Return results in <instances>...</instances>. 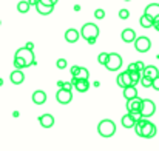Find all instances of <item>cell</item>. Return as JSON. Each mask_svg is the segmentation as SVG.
<instances>
[{
    "label": "cell",
    "instance_id": "obj_1",
    "mask_svg": "<svg viewBox=\"0 0 159 151\" xmlns=\"http://www.w3.org/2000/svg\"><path fill=\"white\" fill-rule=\"evenodd\" d=\"M133 128H134V131H136V134H138L139 137L152 139V137L156 136V125L152 123V122H150L148 119H145V117H142L141 120H138Z\"/></svg>",
    "mask_w": 159,
    "mask_h": 151
},
{
    "label": "cell",
    "instance_id": "obj_2",
    "mask_svg": "<svg viewBox=\"0 0 159 151\" xmlns=\"http://www.w3.org/2000/svg\"><path fill=\"white\" fill-rule=\"evenodd\" d=\"M98 131H99V134L102 137H111L116 133V123L113 120H110V119H104V120L99 122Z\"/></svg>",
    "mask_w": 159,
    "mask_h": 151
},
{
    "label": "cell",
    "instance_id": "obj_3",
    "mask_svg": "<svg viewBox=\"0 0 159 151\" xmlns=\"http://www.w3.org/2000/svg\"><path fill=\"white\" fill-rule=\"evenodd\" d=\"M79 33L82 34V37L85 40H88V39H98L99 37V26L94 25V23H85V25H82V29Z\"/></svg>",
    "mask_w": 159,
    "mask_h": 151
},
{
    "label": "cell",
    "instance_id": "obj_4",
    "mask_svg": "<svg viewBox=\"0 0 159 151\" xmlns=\"http://www.w3.org/2000/svg\"><path fill=\"white\" fill-rule=\"evenodd\" d=\"M104 66H105L108 71H117V69H120V66H122V57H120V54L110 52L108 54V60H107V63Z\"/></svg>",
    "mask_w": 159,
    "mask_h": 151
},
{
    "label": "cell",
    "instance_id": "obj_5",
    "mask_svg": "<svg viewBox=\"0 0 159 151\" xmlns=\"http://www.w3.org/2000/svg\"><path fill=\"white\" fill-rule=\"evenodd\" d=\"M134 48L138 52H148L150 48H152V40L148 39V37H145V36H141V37H136L134 39Z\"/></svg>",
    "mask_w": 159,
    "mask_h": 151
},
{
    "label": "cell",
    "instance_id": "obj_6",
    "mask_svg": "<svg viewBox=\"0 0 159 151\" xmlns=\"http://www.w3.org/2000/svg\"><path fill=\"white\" fill-rule=\"evenodd\" d=\"M16 57H20L25 60L26 66H31L34 63V50H28V48H19L16 51Z\"/></svg>",
    "mask_w": 159,
    "mask_h": 151
},
{
    "label": "cell",
    "instance_id": "obj_7",
    "mask_svg": "<svg viewBox=\"0 0 159 151\" xmlns=\"http://www.w3.org/2000/svg\"><path fill=\"white\" fill-rule=\"evenodd\" d=\"M155 111H156L155 102L150 100V99H144L142 100V105H141V114H142V117L148 119V117H152L155 114Z\"/></svg>",
    "mask_w": 159,
    "mask_h": 151
},
{
    "label": "cell",
    "instance_id": "obj_8",
    "mask_svg": "<svg viewBox=\"0 0 159 151\" xmlns=\"http://www.w3.org/2000/svg\"><path fill=\"white\" fill-rule=\"evenodd\" d=\"M56 100L62 105H68L70 102L73 100V91L65 90V88H59L56 93Z\"/></svg>",
    "mask_w": 159,
    "mask_h": 151
},
{
    "label": "cell",
    "instance_id": "obj_9",
    "mask_svg": "<svg viewBox=\"0 0 159 151\" xmlns=\"http://www.w3.org/2000/svg\"><path fill=\"white\" fill-rule=\"evenodd\" d=\"M71 83H73V87L79 91V93H87L88 90H90V82H88V79H71Z\"/></svg>",
    "mask_w": 159,
    "mask_h": 151
},
{
    "label": "cell",
    "instance_id": "obj_10",
    "mask_svg": "<svg viewBox=\"0 0 159 151\" xmlns=\"http://www.w3.org/2000/svg\"><path fill=\"white\" fill-rule=\"evenodd\" d=\"M141 105H142V99L139 96L127 99V111H141Z\"/></svg>",
    "mask_w": 159,
    "mask_h": 151
},
{
    "label": "cell",
    "instance_id": "obj_11",
    "mask_svg": "<svg viewBox=\"0 0 159 151\" xmlns=\"http://www.w3.org/2000/svg\"><path fill=\"white\" fill-rule=\"evenodd\" d=\"M116 83H117L120 88H125V87L131 85V80H130V76H128V71H122V73L116 77Z\"/></svg>",
    "mask_w": 159,
    "mask_h": 151
},
{
    "label": "cell",
    "instance_id": "obj_12",
    "mask_svg": "<svg viewBox=\"0 0 159 151\" xmlns=\"http://www.w3.org/2000/svg\"><path fill=\"white\" fill-rule=\"evenodd\" d=\"M79 37H80V33H79L77 29H74V28H70V29H66V33H65V40H66L68 43H76V42L79 40Z\"/></svg>",
    "mask_w": 159,
    "mask_h": 151
},
{
    "label": "cell",
    "instance_id": "obj_13",
    "mask_svg": "<svg viewBox=\"0 0 159 151\" xmlns=\"http://www.w3.org/2000/svg\"><path fill=\"white\" fill-rule=\"evenodd\" d=\"M9 79H11V82H12L14 85H22V83L25 82V74L22 73V69H14V71L11 73Z\"/></svg>",
    "mask_w": 159,
    "mask_h": 151
},
{
    "label": "cell",
    "instance_id": "obj_14",
    "mask_svg": "<svg viewBox=\"0 0 159 151\" xmlns=\"http://www.w3.org/2000/svg\"><path fill=\"white\" fill-rule=\"evenodd\" d=\"M141 74L142 76H145V77H148V79H155L156 76H159V69L155 66V65H148V66H145L142 71H141Z\"/></svg>",
    "mask_w": 159,
    "mask_h": 151
},
{
    "label": "cell",
    "instance_id": "obj_15",
    "mask_svg": "<svg viewBox=\"0 0 159 151\" xmlns=\"http://www.w3.org/2000/svg\"><path fill=\"white\" fill-rule=\"evenodd\" d=\"M31 99H33V102H34L36 105H43V103L47 102V93L42 91V90H37V91L33 93Z\"/></svg>",
    "mask_w": 159,
    "mask_h": 151
},
{
    "label": "cell",
    "instance_id": "obj_16",
    "mask_svg": "<svg viewBox=\"0 0 159 151\" xmlns=\"http://www.w3.org/2000/svg\"><path fill=\"white\" fill-rule=\"evenodd\" d=\"M120 37H122V40H124L125 43H133V42H134V39H136V33H134V29L127 28V29H124V31H122Z\"/></svg>",
    "mask_w": 159,
    "mask_h": 151
},
{
    "label": "cell",
    "instance_id": "obj_17",
    "mask_svg": "<svg viewBox=\"0 0 159 151\" xmlns=\"http://www.w3.org/2000/svg\"><path fill=\"white\" fill-rule=\"evenodd\" d=\"M34 8H36V9H37V12H39V14H42V16H50V14L54 11L53 5H43V3H40V2H37V5H36Z\"/></svg>",
    "mask_w": 159,
    "mask_h": 151
},
{
    "label": "cell",
    "instance_id": "obj_18",
    "mask_svg": "<svg viewBox=\"0 0 159 151\" xmlns=\"http://www.w3.org/2000/svg\"><path fill=\"white\" fill-rule=\"evenodd\" d=\"M39 122H40V125H42L43 128H51L54 125L53 114H42V116L39 117Z\"/></svg>",
    "mask_w": 159,
    "mask_h": 151
},
{
    "label": "cell",
    "instance_id": "obj_19",
    "mask_svg": "<svg viewBox=\"0 0 159 151\" xmlns=\"http://www.w3.org/2000/svg\"><path fill=\"white\" fill-rule=\"evenodd\" d=\"M144 14H147V16H148V17H152V19L158 17L159 16V3H150V5L145 8Z\"/></svg>",
    "mask_w": 159,
    "mask_h": 151
},
{
    "label": "cell",
    "instance_id": "obj_20",
    "mask_svg": "<svg viewBox=\"0 0 159 151\" xmlns=\"http://www.w3.org/2000/svg\"><path fill=\"white\" fill-rule=\"evenodd\" d=\"M138 96V90L134 85H128L124 88V97L125 99H131V97H136Z\"/></svg>",
    "mask_w": 159,
    "mask_h": 151
},
{
    "label": "cell",
    "instance_id": "obj_21",
    "mask_svg": "<svg viewBox=\"0 0 159 151\" xmlns=\"http://www.w3.org/2000/svg\"><path fill=\"white\" fill-rule=\"evenodd\" d=\"M139 23L142 28H153V19L148 17L147 14H142V17L139 19Z\"/></svg>",
    "mask_w": 159,
    "mask_h": 151
},
{
    "label": "cell",
    "instance_id": "obj_22",
    "mask_svg": "<svg viewBox=\"0 0 159 151\" xmlns=\"http://www.w3.org/2000/svg\"><path fill=\"white\" fill-rule=\"evenodd\" d=\"M120 123H122V127H124V128H127V130H131V128L134 127V123H136V122H134V120L130 117V114H125V116L122 117Z\"/></svg>",
    "mask_w": 159,
    "mask_h": 151
},
{
    "label": "cell",
    "instance_id": "obj_23",
    "mask_svg": "<svg viewBox=\"0 0 159 151\" xmlns=\"http://www.w3.org/2000/svg\"><path fill=\"white\" fill-rule=\"evenodd\" d=\"M30 5H28V2L26 0H20L19 3H17V11L19 12H22V14H26L28 11H30Z\"/></svg>",
    "mask_w": 159,
    "mask_h": 151
},
{
    "label": "cell",
    "instance_id": "obj_24",
    "mask_svg": "<svg viewBox=\"0 0 159 151\" xmlns=\"http://www.w3.org/2000/svg\"><path fill=\"white\" fill-rule=\"evenodd\" d=\"M90 77V73H88V69L87 68H84V66H79V71H77V74L73 77V79H88Z\"/></svg>",
    "mask_w": 159,
    "mask_h": 151
},
{
    "label": "cell",
    "instance_id": "obj_25",
    "mask_svg": "<svg viewBox=\"0 0 159 151\" xmlns=\"http://www.w3.org/2000/svg\"><path fill=\"white\" fill-rule=\"evenodd\" d=\"M128 76H130V80H131V85H138L139 83V79H141V71H130L128 73Z\"/></svg>",
    "mask_w": 159,
    "mask_h": 151
},
{
    "label": "cell",
    "instance_id": "obj_26",
    "mask_svg": "<svg viewBox=\"0 0 159 151\" xmlns=\"http://www.w3.org/2000/svg\"><path fill=\"white\" fill-rule=\"evenodd\" d=\"M14 68H16V69H23V68H26L25 60L20 59V57H16V56H14Z\"/></svg>",
    "mask_w": 159,
    "mask_h": 151
},
{
    "label": "cell",
    "instance_id": "obj_27",
    "mask_svg": "<svg viewBox=\"0 0 159 151\" xmlns=\"http://www.w3.org/2000/svg\"><path fill=\"white\" fill-rule=\"evenodd\" d=\"M139 83H141L144 88H152V79H148V77H145V76H142V74H141Z\"/></svg>",
    "mask_w": 159,
    "mask_h": 151
},
{
    "label": "cell",
    "instance_id": "obj_28",
    "mask_svg": "<svg viewBox=\"0 0 159 151\" xmlns=\"http://www.w3.org/2000/svg\"><path fill=\"white\" fill-rule=\"evenodd\" d=\"M128 114H130V117H131L134 122H138V120H141V119H142L141 111H128Z\"/></svg>",
    "mask_w": 159,
    "mask_h": 151
},
{
    "label": "cell",
    "instance_id": "obj_29",
    "mask_svg": "<svg viewBox=\"0 0 159 151\" xmlns=\"http://www.w3.org/2000/svg\"><path fill=\"white\" fill-rule=\"evenodd\" d=\"M107 60H108V52H101V54L98 56V62H99L101 65H105Z\"/></svg>",
    "mask_w": 159,
    "mask_h": 151
},
{
    "label": "cell",
    "instance_id": "obj_30",
    "mask_svg": "<svg viewBox=\"0 0 159 151\" xmlns=\"http://www.w3.org/2000/svg\"><path fill=\"white\" fill-rule=\"evenodd\" d=\"M128 17H130V11H128V9H125V8H122V9L119 11V19L127 20Z\"/></svg>",
    "mask_w": 159,
    "mask_h": 151
},
{
    "label": "cell",
    "instance_id": "obj_31",
    "mask_svg": "<svg viewBox=\"0 0 159 151\" xmlns=\"http://www.w3.org/2000/svg\"><path fill=\"white\" fill-rule=\"evenodd\" d=\"M94 17H96L98 20H102V19L105 17V11H104L102 8H99V9H96V11H94Z\"/></svg>",
    "mask_w": 159,
    "mask_h": 151
},
{
    "label": "cell",
    "instance_id": "obj_32",
    "mask_svg": "<svg viewBox=\"0 0 159 151\" xmlns=\"http://www.w3.org/2000/svg\"><path fill=\"white\" fill-rule=\"evenodd\" d=\"M66 65H68V62H66L65 59H59V60L56 62V66H57L59 69H65V68H66Z\"/></svg>",
    "mask_w": 159,
    "mask_h": 151
},
{
    "label": "cell",
    "instance_id": "obj_33",
    "mask_svg": "<svg viewBox=\"0 0 159 151\" xmlns=\"http://www.w3.org/2000/svg\"><path fill=\"white\" fill-rule=\"evenodd\" d=\"M152 88L156 90V91H159V76H156V77L152 80Z\"/></svg>",
    "mask_w": 159,
    "mask_h": 151
},
{
    "label": "cell",
    "instance_id": "obj_34",
    "mask_svg": "<svg viewBox=\"0 0 159 151\" xmlns=\"http://www.w3.org/2000/svg\"><path fill=\"white\" fill-rule=\"evenodd\" d=\"M134 65H136V69H138V71H142V69L145 68V65H144V62H141V60H138V62H134Z\"/></svg>",
    "mask_w": 159,
    "mask_h": 151
},
{
    "label": "cell",
    "instance_id": "obj_35",
    "mask_svg": "<svg viewBox=\"0 0 159 151\" xmlns=\"http://www.w3.org/2000/svg\"><path fill=\"white\" fill-rule=\"evenodd\" d=\"M70 71H71V76L74 77V76L77 74V71H79V66H77V65H74V66H71V68H70Z\"/></svg>",
    "mask_w": 159,
    "mask_h": 151
},
{
    "label": "cell",
    "instance_id": "obj_36",
    "mask_svg": "<svg viewBox=\"0 0 159 151\" xmlns=\"http://www.w3.org/2000/svg\"><path fill=\"white\" fill-rule=\"evenodd\" d=\"M153 28H156V31H159V16L153 19Z\"/></svg>",
    "mask_w": 159,
    "mask_h": 151
},
{
    "label": "cell",
    "instance_id": "obj_37",
    "mask_svg": "<svg viewBox=\"0 0 159 151\" xmlns=\"http://www.w3.org/2000/svg\"><path fill=\"white\" fill-rule=\"evenodd\" d=\"M127 71H128V73H130V71H138V69H136V65H134V63H130L128 68H127Z\"/></svg>",
    "mask_w": 159,
    "mask_h": 151
},
{
    "label": "cell",
    "instance_id": "obj_38",
    "mask_svg": "<svg viewBox=\"0 0 159 151\" xmlns=\"http://www.w3.org/2000/svg\"><path fill=\"white\" fill-rule=\"evenodd\" d=\"M40 3H43V5H53V6H56V3H53L51 0H39Z\"/></svg>",
    "mask_w": 159,
    "mask_h": 151
},
{
    "label": "cell",
    "instance_id": "obj_39",
    "mask_svg": "<svg viewBox=\"0 0 159 151\" xmlns=\"http://www.w3.org/2000/svg\"><path fill=\"white\" fill-rule=\"evenodd\" d=\"M26 2H28V5H30V6H33V8H34V6L37 5V2H39V0H26Z\"/></svg>",
    "mask_w": 159,
    "mask_h": 151
},
{
    "label": "cell",
    "instance_id": "obj_40",
    "mask_svg": "<svg viewBox=\"0 0 159 151\" xmlns=\"http://www.w3.org/2000/svg\"><path fill=\"white\" fill-rule=\"evenodd\" d=\"M25 48H28V50H34V43H33V42H28V43L25 45Z\"/></svg>",
    "mask_w": 159,
    "mask_h": 151
},
{
    "label": "cell",
    "instance_id": "obj_41",
    "mask_svg": "<svg viewBox=\"0 0 159 151\" xmlns=\"http://www.w3.org/2000/svg\"><path fill=\"white\" fill-rule=\"evenodd\" d=\"M96 40H98V39H88L87 42H88L90 45H94V43H96Z\"/></svg>",
    "mask_w": 159,
    "mask_h": 151
},
{
    "label": "cell",
    "instance_id": "obj_42",
    "mask_svg": "<svg viewBox=\"0 0 159 151\" xmlns=\"http://www.w3.org/2000/svg\"><path fill=\"white\" fill-rule=\"evenodd\" d=\"M57 87H59V88H62V87H63V82H62V80H59V82H57Z\"/></svg>",
    "mask_w": 159,
    "mask_h": 151
},
{
    "label": "cell",
    "instance_id": "obj_43",
    "mask_svg": "<svg viewBox=\"0 0 159 151\" xmlns=\"http://www.w3.org/2000/svg\"><path fill=\"white\" fill-rule=\"evenodd\" d=\"M2 85H3V79H0V87H2Z\"/></svg>",
    "mask_w": 159,
    "mask_h": 151
},
{
    "label": "cell",
    "instance_id": "obj_44",
    "mask_svg": "<svg viewBox=\"0 0 159 151\" xmlns=\"http://www.w3.org/2000/svg\"><path fill=\"white\" fill-rule=\"evenodd\" d=\"M51 2H53V3H57V2H59V0H51Z\"/></svg>",
    "mask_w": 159,
    "mask_h": 151
},
{
    "label": "cell",
    "instance_id": "obj_45",
    "mask_svg": "<svg viewBox=\"0 0 159 151\" xmlns=\"http://www.w3.org/2000/svg\"><path fill=\"white\" fill-rule=\"evenodd\" d=\"M125 2H130V0H125Z\"/></svg>",
    "mask_w": 159,
    "mask_h": 151
},
{
    "label": "cell",
    "instance_id": "obj_46",
    "mask_svg": "<svg viewBox=\"0 0 159 151\" xmlns=\"http://www.w3.org/2000/svg\"><path fill=\"white\" fill-rule=\"evenodd\" d=\"M0 25H2V22H0Z\"/></svg>",
    "mask_w": 159,
    "mask_h": 151
}]
</instances>
